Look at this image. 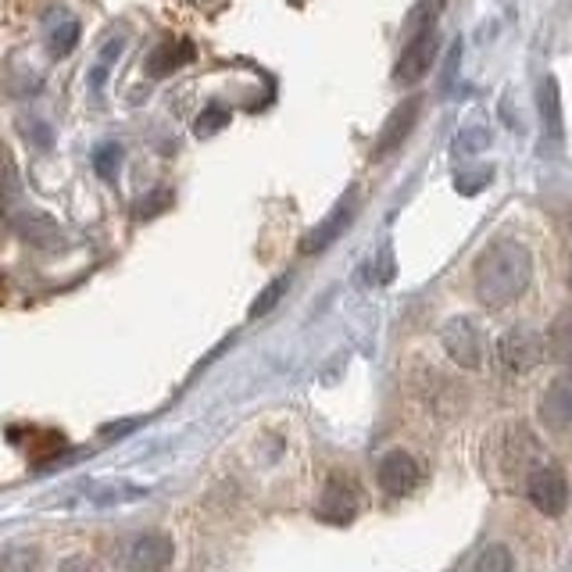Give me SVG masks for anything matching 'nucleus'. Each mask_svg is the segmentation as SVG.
Segmentation results:
<instances>
[{
  "instance_id": "f257e3e1",
  "label": "nucleus",
  "mask_w": 572,
  "mask_h": 572,
  "mask_svg": "<svg viewBox=\"0 0 572 572\" xmlns=\"http://www.w3.org/2000/svg\"><path fill=\"white\" fill-rule=\"evenodd\" d=\"M533 283V258L516 240H497L476 261V298L487 307L519 301Z\"/></svg>"
},
{
  "instance_id": "f03ea898",
  "label": "nucleus",
  "mask_w": 572,
  "mask_h": 572,
  "mask_svg": "<svg viewBox=\"0 0 572 572\" xmlns=\"http://www.w3.org/2000/svg\"><path fill=\"white\" fill-rule=\"evenodd\" d=\"M544 358H548V336H540L537 330L516 326L497 341V365L508 376H526Z\"/></svg>"
},
{
  "instance_id": "7ed1b4c3",
  "label": "nucleus",
  "mask_w": 572,
  "mask_h": 572,
  "mask_svg": "<svg viewBox=\"0 0 572 572\" xmlns=\"http://www.w3.org/2000/svg\"><path fill=\"white\" fill-rule=\"evenodd\" d=\"M526 497L530 505L548 519L565 516L569 508V479L559 465H537L530 476H526Z\"/></svg>"
},
{
  "instance_id": "20e7f679",
  "label": "nucleus",
  "mask_w": 572,
  "mask_h": 572,
  "mask_svg": "<svg viewBox=\"0 0 572 572\" xmlns=\"http://www.w3.org/2000/svg\"><path fill=\"white\" fill-rule=\"evenodd\" d=\"M440 341H444V350L462 365V369H479L483 365V347H487V341H483V333L473 319H451L444 330H440Z\"/></svg>"
},
{
  "instance_id": "39448f33",
  "label": "nucleus",
  "mask_w": 572,
  "mask_h": 572,
  "mask_svg": "<svg viewBox=\"0 0 572 572\" xmlns=\"http://www.w3.org/2000/svg\"><path fill=\"white\" fill-rule=\"evenodd\" d=\"M433 57H436V29H433V22H427L412 40H408V47L401 51L398 68H393V79H398L401 86L419 83L430 72Z\"/></svg>"
},
{
  "instance_id": "423d86ee",
  "label": "nucleus",
  "mask_w": 572,
  "mask_h": 572,
  "mask_svg": "<svg viewBox=\"0 0 572 572\" xmlns=\"http://www.w3.org/2000/svg\"><path fill=\"white\" fill-rule=\"evenodd\" d=\"M4 223L11 226V229H19V237L22 240H29L33 247H57L65 240V233H62V226L54 223L51 215H43V212H36L33 204H19V208H14Z\"/></svg>"
},
{
  "instance_id": "0eeeda50",
  "label": "nucleus",
  "mask_w": 572,
  "mask_h": 572,
  "mask_svg": "<svg viewBox=\"0 0 572 572\" xmlns=\"http://www.w3.org/2000/svg\"><path fill=\"white\" fill-rule=\"evenodd\" d=\"M376 479L387 494L401 497V494H412L419 487L422 473H419V462L408 451H387L384 462H379V468H376Z\"/></svg>"
},
{
  "instance_id": "6e6552de",
  "label": "nucleus",
  "mask_w": 572,
  "mask_h": 572,
  "mask_svg": "<svg viewBox=\"0 0 572 572\" xmlns=\"http://www.w3.org/2000/svg\"><path fill=\"white\" fill-rule=\"evenodd\" d=\"M358 194H355V190H347V194L341 197V204H336V208L326 215V218H322V223L312 229V233H307V237H304V244H301V251L304 255H319V251H326V247L336 240V237H341V233L350 226V218H355V212H358V201H355Z\"/></svg>"
},
{
  "instance_id": "1a4fd4ad",
  "label": "nucleus",
  "mask_w": 572,
  "mask_h": 572,
  "mask_svg": "<svg viewBox=\"0 0 572 572\" xmlns=\"http://www.w3.org/2000/svg\"><path fill=\"white\" fill-rule=\"evenodd\" d=\"M358 511V490L350 479L341 476H330L326 490H322V501H319V519L322 522H333V526H344L355 519Z\"/></svg>"
},
{
  "instance_id": "9d476101",
  "label": "nucleus",
  "mask_w": 572,
  "mask_h": 572,
  "mask_svg": "<svg viewBox=\"0 0 572 572\" xmlns=\"http://www.w3.org/2000/svg\"><path fill=\"white\" fill-rule=\"evenodd\" d=\"M172 537L165 533H143L129 540L126 548V565L129 569H165L172 562Z\"/></svg>"
},
{
  "instance_id": "9b49d317",
  "label": "nucleus",
  "mask_w": 572,
  "mask_h": 572,
  "mask_svg": "<svg viewBox=\"0 0 572 572\" xmlns=\"http://www.w3.org/2000/svg\"><path fill=\"white\" fill-rule=\"evenodd\" d=\"M419 111H422V100L412 97V100H404V105L390 115L387 126H384V133H379V140H376V158H387V154L398 151V147L408 140V133L415 129Z\"/></svg>"
},
{
  "instance_id": "f8f14e48",
  "label": "nucleus",
  "mask_w": 572,
  "mask_h": 572,
  "mask_svg": "<svg viewBox=\"0 0 572 572\" xmlns=\"http://www.w3.org/2000/svg\"><path fill=\"white\" fill-rule=\"evenodd\" d=\"M540 422L551 433H565L572 422V390H569V376H559L548 387V393L540 398Z\"/></svg>"
},
{
  "instance_id": "ddd939ff",
  "label": "nucleus",
  "mask_w": 572,
  "mask_h": 572,
  "mask_svg": "<svg viewBox=\"0 0 572 572\" xmlns=\"http://www.w3.org/2000/svg\"><path fill=\"white\" fill-rule=\"evenodd\" d=\"M540 126H544V137L551 143H562L565 140V119H562V90H559V79L548 76L540 83Z\"/></svg>"
},
{
  "instance_id": "4468645a",
  "label": "nucleus",
  "mask_w": 572,
  "mask_h": 572,
  "mask_svg": "<svg viewBox=\"0 0 572 572\" xmlns=\"http://www.w3.org/2000/svg\"><path fill=\"white\" fill-rule=\"evenodd\" d=\"M190 57H194V43L190 40H180V43H161V47L147 57V76H154V79H165L172 76L175 68L186 65Z\"/></svg>"
},
{
  "instance_id": "2eb2a0df",
  "label": "nucleus",
  "mask_w": 572,
  "mask_h": 572,
  "mask_svg": "<svg viewBox=\"0 0 572 572\" xmlns=\"http://www.w3.org/2000/svg\"><path fill=\"white\" fill-rule=\"evenodd\" d=\"M19 204H25V190H22V180H19V169H14L11 154L4 151L0 154V215H11Z\"/></svg>"
},
{
  "instance_id": "dca6fc26",
  "label": "nucleus",
  "mask_w": 572,
  "mask_h": 572,
  "mask_svg": "<svg viewBox=\"0 0 572 572\" xmlns=\"http://www.w3.org/2000/svg\"><path fill=\"white\" fill-rule=\"evenodd\" d=\"M287 290H290V276H276V280L251 301V312H247V315H251V319H266L272 307L280 304V298H283Z\"/></svg>"
},
{
  "instance_id": "f3484780",
  "label": "nucleus",
  "mask_w": 572,
  "mask_h": 572,
  "mask_svg": "<svg viewBox=\"0 0 572 572\" xmlns=\"http://www.w3.org/2000/svg\"><path fill=\"white\" fill-rule=\"evenodd\" d=\"M76 43H79V22L76 19H65L62 25L51 29L47 47H51L54 57H68L72 51H76Z\"/></svg>"
},
{
  "instance_id": "a211bd4d",
  "label": "nucleus",
  "mask_w": 572,
  "mask_h": 572,
  "mask_svg": "<svg viewBox=\"0 0 572 572\" xmlns=\"http://www.w3.org/2000/svg\"><path fill=\"white\" fill-rule=\"evenodd\" d=\"M229 108H223V105H208L201 111V119L194 122V137H201V140H208V137H215L218 129H226L229 126Z\"/></svg>"
},
{
  "instance_id": "6ab92c4d",
  "label": "nucleus",
  "mask_w": 572,
  "mask_h": 572,
  "mask_svg": "<svg viewBox=\"0 0 572 572\" xmlns=\"http://www.w3.org/2000/svg\"><path fill=\"white\" fill-rule=\"evenodd\" d=\"M476 572H511L516 569V559H511V551L505 544H490L487 551L479 554V559L473 562Z\"/></svg>"
},
{
  "instance_id": "aec40b11",
  "label": "nucleus",
  "mask_w": 572,
  "mask_h": 572,
  "mask_svg": "<svg viewBox=\"0 0 572 572\" xmlns=\"http://www.w3.org/2000/svg\"><path fill=\"white\" fill-rule=\"evenodd\" d=\"M119 165H122V147L119 143H100L94 151V169L100 172V180H115Z\"/></svg>"
},
{
  "instance_id": "412c9836",
  "label": "nucleus",
  "mask_w": 572,
  "mask_h": 572,
  "mask_svg": "<svg viewBox=\"0 0 572 572\" xmlns=\"http://www.w3.org/2000/svg\"><path fill=\"white\" fill-rule=\"evenodd\" d=\"M169 204H172V194H169V190H154V194L147 197V204H140V208H137V215H140V218H154L158 212H165Z\"/></svg>"
},
{
  "instance_id": "4be33fe9",
  "label": "nucleus",
  "mask_w": 572,
  "mask_h": 572,
  "mask_svg": "<svg viewBox=\"0 0 572 572\" xmlns=\"http://www.w3.org/2000/svg\"><path fill=\"white\" fill-rule=\"evenodd\" d=\"M390 276H393V255H390V247H384V255H379V272L373 276V283L384 287Z\"/></svg>"
}]
</instances>
